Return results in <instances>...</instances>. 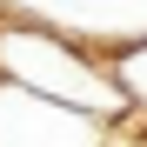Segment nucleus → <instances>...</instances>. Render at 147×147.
I'll list each match as a JSON object with an SVG mask.
<instances>
[{"label":"nucleus","mask_w":147,"mask_h":147,"mask_svg":"<svg viewBox=\"0 0 147 147\" xmlns=\"http://www.w3.org/2000/svg\"><path fill=\"white\" fill-rule=\"evenodd\" d=\"M0 80L34 87L40 100L94 114V120H107V127H120V120L134 114V94L120 80V67L100 60L80 40L40 27V20H0Z\"/></svg>","instance_id":"1"},{"label":"nucleus","mask_w":147,"mask_h":147,"mask_svg":"<svg viewBox=\"0 0 147 147\" xmlns=\"http://www.w3.org/2000/svg\"><path fill=\"white\" fill-rule=\"evenodd\" d=\"M107 147H147V134H120V127H114V134H107Z\"/></svg>","instance_id":"3"},{"label":"nucleus","mask_w":147,"mask_h":147,"mask_svg":"<svg viewBox=\"0 0 147 147\" xmlns=\"http://www.w3.org/2000/svg\"><path fill=\"white\" fill-rule=\"evenodd\" d=\"M107 120L74 114L60 100H40L34 87L0 80V147H107Z\"/></svg>","instance_id":"2"}]
</instances>
